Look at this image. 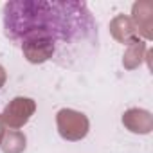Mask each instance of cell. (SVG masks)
<instances>
[{
	"instance_id": "obj_1",
	"label": "cell",
	"mask_w": 153,
	"mask_h": 153,
	"mask_svg": "<svg viewBox=\"0 0 153 153\" xmlns=\"http://www.w3.org/2000/svg\"><path fill=\"white\" fill-rule=\"evenodd\" d=\"M4 34L31 63L52 61L78 70L99 47V31L87 2L15 0L4 6Z\"/></svg>"
}]
</instances>
